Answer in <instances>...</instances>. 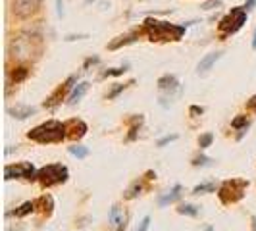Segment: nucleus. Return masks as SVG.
Returning <instances> with one entry per match:
<instances>
[{
  "mask_svg": "<svg viewBox=\"0 0 256 231\" xmlns=\"http://www.w3.org/2000/svg\"><path fill=\"white\" fill-rule=\"evenodd\" d=\"M27 137L35 141V143H41V145H50V143H60L62 139L67 137V126L58 122V120H48L41 126H37L35 129L27 133Z\"/></svg>",
  "mask_w": 256,
  "mask_h": 231,
  "instance_id": "obj_2",
  "label": "nucleus"
},
{
  "mask_svg": "<svg viewBox=\"0 0 256 231\" xmlns=\"http://www.w3.org/2000/svg\"><path fill=\"white\" fill-rule=\"evenodd\" d=\"M212 143H214V135H212V133H204V135L198 137V147H200V150L208 148Z\"/></svg>",
  "mask_w": 256,
  "mask_h": 231,
  "instance_id": "obj_23",
  "label": "nucleus"
},
{
  "mask_svg": "<svg viewBox=\"0 0 256 231\" xmlns=\"http://www.w3.org/2000/svg\"><path fill=\"white\" fill-rule=\"evenodd\" d=\"M129 85H133V81H131V83H126V85H118V87H114V89L108 93V100H114L116 97H118V95H120V93H124Z\"/></svg>",
  "mask_w": 256,
  "mask_h": 231,
  "instance_id": "obj_26",
  "label": "nucleus"
},
{
  "mask_svg": "<svg viewBox=\"0 0 256 231\" xmlns=\"http://www.w3.org/2000/svg\"><path fill=\"white\" fill-rule=\"evenodd\" d=\"M87 91H89V81H81V83H77V85L71 89L69 97H67V104H71V106L77 104L79 100L87 95Z\"/></svg>",
  "mask_w": 256,
  "mask_h": 231,
  "instance_id": "obj_12",
  "label": "nucleus"
},
{
  "mask_svg": "<svg viewBox=\"0 0 256 231\" xmlns=\"http://www.w3.org/2000/svg\"><path fill=\"white\" fill-rule=\"evenodd\" d=\"M177 214H181V216H198V206H194V204H179V208H177Z\"/></svg>",
  "mask_w": 256,
  "mask_h": 231,
  "instance_id": "obj_22",
  "label": "nucleus"
},
{
  "mask_svg": "<svg viewBox=\"0 0 256 231\" xmlns=\"http://www.w3.org/2000/svg\"><path fill=\"white\" fill-rule=\"evenodd\" d=\"M8 114H12V118H16V120H27L29 116L35 114V108L18 104L16 108H8Z\"/></svg>",
  "mask_w": 256,
  "mask_h": 231,
  "instance_id": "obj_15",
  "label": "nucleus"
},
{
  "mask_svg": "<svg viewBox=\"0 0 256 231\" xmlns=\"http://www.w3.org/2000/svg\"><path fill=\"white\" fill-rule=\"evenodd\" d=\"M253 48L256 50V31H255V35H253Z\"/></svg>",
  "mask_w": 256,
  "mask_h": 231,
  "instance_id": "obj_36",
  "label": "nucleus"
},
{
  "mask_svg": "<svg viewBox=\"0 0 256 231\" xmlns=\"http://www.w3.org/2000/svg\"><path fill=\"white\" fill-rule=\"evenodd\" d=\"M67 126H69V127H73L71 133H67V137H71V139H81L85 133L89 131L87 124H85V122H81V120H71V122H67Z\"/></svg>",
  "mask_w": 256,
  "mask_h": 231,
  "instance_id": "obj_14",
  "label": "nucleus"
},
{
  "mask_svg": "<svg viewBox=\"0 0 256 231\" xmlns=\"http://www.w3.org/2000/svg\"><path fill=\"white\" fill-rule=\"evenodd\" d=\"M129 69V66H124V67H112V69H106L102 73V77H118V75H124L126 71Z\"/></svg>",
  "mask_w": 256,
  "mask_h": 231,
  "instance_id": "obj_24",
  "label": "nucleus"
},
{
  "mask_svg": "<svg viewBox=\"0 0 256 231\" xmlns=\"http://www.w3.org/2000/svg\"><path fill=\"white\" fill-rule=\"evenodd\" d=\"M41 4H43V0H14L12 2V12H14V16L25 20V18H31L33 14L39 12Z\"/></svg>",
  "mask_w": 256,
  "mask_h": 231,
  "instance_id": "obj_7",
  "label": "nucleus"
},
{
  "mask_svg": "<svg viewBox=\"0 0 256 231\" xmlns=\"http://www.w3.org/2000/svg\"><path fill=\"white\" fill-rule=\"evenodd\" d=\"M210 162H212V160H210L208 156H202V154L196 156V158H192V166H210Z\"/></svg>",
  "mask_w": 256,
  "mask_h": 231,
  "instance_id": "obj_28",
  "label": "nucleus"
},
{
  "mask_svg": "<svg viewBox=\"0 0 256 231\" xmlns=\"http://www.w3.org/2000/svg\"><path fill=\"white\" fill-rule=\"evenodd\" d=\"M67 152H69L71 156L79 158V160H83V158H87V156L91 154V150H89L87 147H83V145H73V147L67 148Z\"/></svg>",
  "mask_w": 256,
  "mask_h": 231,
  "instance_id": "obj_20",
  "label": "nucleus"
},
{
  "mask_svg": "<svg viewBox=\"0 0 256 231\" xmlns=\"http://www.w3.org/2000/svg\"><path fill=\"white\" fill-rule=\"evenodd\" d=\"M181 193H183V187L177 183V185H173L166 195H162L160 198H158V204L160 206H168V204H173L175 200H179L181 198Z\"/></svg>",
  "mask_w": 256,
  "mask_h": 231,
  "instance_id": "obj_13",
  "label": "nucleus"
},
{
  "mask_svg": "<svg viewBox=\"0 0 256 231\" xmlns=\"http://www.w3.org/2000/svg\"><path fill=\"white\" fill-rule=\"evenodd\" d=\"M27 75H29V69H27V67H18V69L14 71V83H21Z\"/></svg>",
  "mask_w": 256,
  "mask_h": 231,
  "instance_id": "obj_25",
  "label": "nucleus"
},
{
  "mask_svg": "<svg viewBox=\"0 0 256 231\" xmlns=\"http://www.w3.org/2000/svg\"><path fill=\"white\" fill-rule=\"evenodd\" d=\"M4 179H37V169L31 162H18L4 168Z\"/></svg>",
  "mask_w": 256,
  "mask_h": 231,
  "instance_id": "obj_6",
  "label": "nucleus"
},
{
  "mask_svg": "<svg viewBox=\"0 0 256 231\" xmlns=\"http://www.w3.org/2000/svg\"><path fill=\"white\" fill-rule=\"evenodd\" d=\"M75 81H77V77H75V75H69V77H67V81L62 83L60 87H56V91H54L48 99L44 100V104H43V106H44V108H50V110H52V108H56V106L62 102V99H64L65 95L73 89V83H75Z\"/></svg>",
  "mask_w": 256,
  "mask_h": 231,
  "instance_id": "obj_8",
  "label": "nucleus"
},
{
  "mask_svg": "<svg viewBox=\"0 0 256 231\" xmlns=\"http://www.w3.org/2000/svg\"><path fill=\"white\" fill-rule=\"evenodd\" d=\"M253 231H256V218H253Z\"/></svg>",
  "mask_w": 256,
  "mask_h": 231,
  "instance_id": "obj_37",
  "label": "nucleus"
},
{
  "mask_svg": "<svg viewBox=\"0 0 256 231\" xmlns=\"http://www.w3.org/2000/svg\"><path fill=\"white\" fill-rule=\"evenodd\" d=\"M222 4V0H210V2H206V4H202V10H212V8H216V6H220Z\"/></svg>",
  "mask_w": 256,
  "mask_h": 231,
  "instance_id": "obj_30",
  "label": "nucleus"
},
{
  "mask_svg": "<svg viewBox=\"0 0 256 231\" xmlns=\"http://www.w3.org/2000/svg\"><path fill=\"white\" fill-rule=\"evenodd\" d=\"M247 16H249V12L245 10V6H237V8H233L227 16L222 18V21H220V25H218V29H220V33L222 37H229V35H235L245 23H247Z\"/></svg>",
  "mask_w": 256,
  "mask_h": 231,
  "instance_id": "obj_4",
  "label": "nucleus"
},
{
  "mask_svg": "<svg viewBox=\"0 0 256 231\" xmlns=\"http://www.w3.org/2000/svg\"><path fill=\"white\" fill-rule=\"evenodd\" d=\"M249 187V181L245 179H227L220 185L218 189V197L224 204H231V202H237L245 197V191Z\"/></svg>",
  "mask_w": 256,
  "mask_h": 231,
  "instance_id": "obj_5",
  "label": "nucleus"
},
{
  "mask_svg": "<svg viewBox=\"0 0 256 231\" xmlns=\"http://www.w3.org/2000/svg\"><path fill=\"white\" fill-rule=\"evenodd\" d=\"M255 6H256V0H247V2H245V10H247V12H251Z\"/></svg>",
  "mask_w": 256,
  "mask_h": 231,
  "instance_id": "obj_33",
  "label": "nucleus"
},
{
  "mask_svg": "<svg viewBox=\"0 0 256 231\" xmlns=\"http://www.w3.org/2000/svg\"><path fill=\"white\" fill-rule=\"evenodd\" d=\"M222 54H224V52H210V54H206V56L198 62V66H196V73H198V75H204L208 69H212V66L222 58Z\"/></svg>",
  "mask_w": 256,
  "mask_h": 231,
  "instance_id": "obj_11",
  "label": "nucleus"
},
{
  "mask_svg": "<svg viewBox=\"0 0 256 231\" xmlns=\"http://www.w3.org/2000/svg\"><path fill=\"white\" fill-rule=\"evenodd\" d=\"M220 187L214 183V181H208V183H200L192 189V195H206V193H216Z\"/></svg>",
  "mask_w": 256,
  "mask_h": 231,
  "instance_id": "obj_18",
  "label": "nucleus"
},
{
  "mask_svg": "<svg viewBox=\"0 0 256 231\" xmlns=\"http://www.w3.org/2000/svg\"><path fill=\"white\" fill-rule=\"evenodd\" d=\"M204 231H214V228H212V226H206V230Z\"/></svg>",
  "mask_w": 256,
  "mask_h": 231,
  "instance_id": "obj_38",
  "label": "nucleus"
},
{
  "mask_svg": "<svg viewBox=\"0 0 256 231\" xmlns=\"http://www.w3.org/2000/svg\"><path fill=\"white\" fill-rule=\"evenodd\" d=\"M173 141H177V135L173 133V135H166V137H162L156 141V147H166V145H170V143H173Z\"/></svg>",
  "mask_w": 256,
  "mask_h": 231,
  "instance_id": "obj_27",
  "label": "nucleus"
},
{
  "mask_svg": "<svg viewBox=\"0 0 256 231\" xmlns=\"http://www.w3.org/2000/svg\"><path fill=\"white\" fill-rule=\"evenodd\" d=\"M249 126H251V120H249L247 116H239V118H235V120L231 122V127L237 129V131H247Z\"/></svg>",
  "mask_w": 256,
  "mask_h": 231,
  "instance_id": "obj_21",
  "label": "nucleus"
},
{
  "mask_svg": "<svg viewBox=\"0 0 256 231\" xmlns=\"http://www.w3.org/2000/svg\"><path fill=\"white\" fill-rule=\"evenodd\" d=\"M141 191H143V181H133L131 185L128 187V191L124 193V198H128V200H133V198H137L141 195Z\"/></svg>",
  "mask_w": 256,
  "mask_h": 231,
  "instance_id": "obj_19",
  "label": "nucleus"
},
{
  "mask_svg": "<svg viewBox=\"0 0 256 231\" xmlns=\"http://www.w3.org/2000/svg\"><path fill=\"white\" fill-rule=\"evenodd\" d=\"M191 114L196 118V116H200V114H204V108L202 106H191Z\"/></svg>",
  "mask_w": 256,
  "mask_h": 231,
  "instance_id": "obj_32",
  "label": "nucleus"
},
{
  "mask_svg": "<svg viewBox=\"0 0 256 231\" xmlns=\"http://www.w3.org/2000/svg\"><path fill=\"white\" fill-rule=\"evenodd\" d=\"M247 108H249V110H255L256 112V97H253V99L247 102Z\"/></svg>",
  "mask_w": 256,
  "mask_h": 231,
  "instance_id": "obj_34",
  "label": "nucleus"
},
{
  "mask_svg": "<svg viewBox=\"0 0 256 231\" xmlns=\"http://www.w3.org/2000/svg\"><path fill=\"white\" fill-rule=\"evenodd\" d=\"M108 222H110V228L114 231H126L128 222H129V214L124 210V208H120L118 204H114V206L110 208Z\"/></svg>",
  "mask_w": 256,
  "mask_h": 231,
  "instance_id": "obj_9",
  "label": "nucleus"
},
{
  "mask_svg": "<svg viewBox=\"0 0 256 231\" xmlns=\"http://www.w3.org/2000/svg\"><path fill=\"white\" fill-rule=\"evenodd\" d=\"M35 208H37V202H35V200H27V202H23L21 206H18V208L12 212V216H16V218H25V216H29L31 212H35Z\"/></svg>",
  "mask_w": 256,
  "mask_h": 231,
  "instance_id": "obj_17",
  "label": "nucleus"
},
{
  "mask_svg": "<svg viewBox=\"0 0 256 231\" xmlns=\"http://www.w3.org/2000/svg\"><path fill=\"white\" fill-rule=\"evenodd\" d=\"M56 4H58V16L62 18L64 16V4H62V0H56Z\"/></svg>",
  "mask_w": 256,
  "mask_h": 231,
  "instance_id": "obj_35",
  "label": "nucleus"
},
{
  "mask_svg": "<svg viewBox=\"0 0 256 231\" xmlns=\"http://www.w3.org/2000/svg\"><path fill=\"white\" fill-rule=\"evenodd\" d=\"M135 41H137V33L122 35V37H118L116 41H112V42L108 44V48H110V50H118L120 46H126V44H131V42H135Z\"/></svg>",
  "mask_w": 256,
  "mask_h": 231,
  "instance_id": "obj_16",
  "label": "nucleus"
},
{
  "mask_svg": "<svg viewBox=\"0 0 256 231\" xmlns=\"http://www.w3.org/2000/svg\"><path fill=\"white\" fill-rule=\"evenodd\" d=\"M158 89L162 93H168V95H173L177 89H179V79L171 73H166L158 79Z\"/></svg>",
  "mask_w": 256,
  "mask_h": 231,
  "instance_id": "obj_10",
  "label": "nucleus"
},
{
  "mask_svg": "<svg viewBox=\"0 0 256 231\" xmlns=\"http://www.w3.org/2000/svg\"><path fill=\"white\" fill-rule=\"evenodd\" d=\"M85 2H93V0H85Z\"/></svg>",
  "mask_w": 256,
  "mask_h": 231,
  "instance_id": "obj_39",
  "label": "nucleus"
},
{
  "mask_svg": "<svg viewBox=\"0 0 256 231\" xmlns=\"http://www.w3.org/2000/svg\"><path fill=\"white\" fill-rule=\"evenodd\" d=\"M149 226H150V218L147 216V218H143V222L139 224V228H137V231H149Z\"/></svg>",
  "mask_w": 256,
  "mask_h": 231,
  "instance_id": "obj_29",
  "label": "nucleus"
},
{
  "mask_svg": "<svg viewBox=\"0 0 256 231\" xmlns=\"http://www.w3.org/2000/svg\"><path fill=\"white\" fill-rule=\"evenodd\" d=\"M145 31L149 35V39L154 42H170V41H179L185 35V25H173L168 21L160 20H145Z\"/></svg>",
  "mask_w": 256,
  "mask_h": 231,
  "instance_id": "obj_1",
  "label": "nucleus"
},
{
  "mask_svg": "<svg viewBox=\"0 0 256 231\" xmlns=\"http://www.w3.org/2000/svg\"><path fill=\"white\" fill-rule=\"evenodd\" d=\"M98 62H100V60H98L96 56H93V58H87V60H85V64H83V69H87L89 66H95V64H98Z\"/></svg>",
  "mask_w": 256,
  "mask_h": 231,
  "instance_id": "obj_31",
  "label": "nucleus"
},
{
  "mask_svg": "<svg viewBox=\"0 0 256 231\" xmlns=\"http://www.w3.org/2000/svg\"><path fill=\"white\" fill-rule=\"evenodd\" d=\"M69 179V169L64 164H48L41 169H37V181L43 187H52V185H60Z\"/></svg>",
  "mask_w": 256,
  "mask_h": 231,
  "instance_id": "obj_3",
  "label": "nucleus"
}]
</instances>
